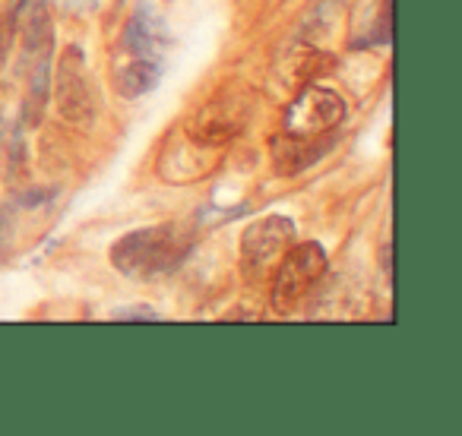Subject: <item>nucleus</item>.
I'll list each match as a JSON object with an SVG mask.
<instances>
[{
	"label": "nucleus",
	"mask_w": 462,
	"mask_h": 436,
	"mask_svg": "<svg viewBox=\"0 0 462 436\" xmlns=\"http://www.w3.org/2000/svg\"><path fill=\"white\" fill-rule=\"evenodd\" d=\"M193 232L184 222L136 228L111 247V266L127 278H159L184 263Z\"/></svg>",
	"instance_id": "f257e3e1"
},
{
	"label": "nucleus",
	"mask_w": 462,
	"mask_h": 436,
	"mask_svg": "<svg viewBox=\"0 0 462 436\" xmlns=\"http://www.w3.org/2000/svg\"><path fill=\"white\" fill-rule=\"evenodd\" d=\"M254 108H257L254 89H247L245 83H231V86H225V89H218L212 98H206V102L193 111L184 133L190 136L193 142H199V146L218 149V152H222L228 142H235L247 130V123H251V117H254Z\"/></svg>",
	"instance_id": "f03ea898"
},
{
	"label": "nucleus",
	"mask_w": 462,
	"mask_h": 436,
	"mask_svg": "<svg viewBox=\"0 0 462 436\" xmlns=\"http://www.w3.org/2000/svg\"><path fill=\"white\" fill-rule=\"evenodd\" d=\"M54 111L67 127H89L96 121V92H92L89 67L79 45H67L58 58V77L51 79Z\"/></svg>",
	"instance_id": "7ed1b4c3"
},
{
	"label": "nucleus",
	"mask_w": 462,
	"mask_h": 436,
	"mask_svg": "<svg viewBox=\"0 0 462 436\" xmlns=\"http://www.w3.org/2000/svg\"><path fill=\"white\" fill-rule=\"evenodd\" d=\"M295 244V222L285 215L257 218L241 238V269L247 282H266L276 272L279 259Z\"/></svg>",
	"instance_id": "20e7f679"
},
{
	"label": "nucleus",
	"mask_w": 462,
	"mask_h": 436,
	"mask_svg": "<svg viewBox=\"0 0 462 436\" xmlns=\"http://www.w3.org/2000/svg\"><path fill=\"white\" fill-rule=\"evenodd\" d=\"M327 272V250L317 241H301L291 244L285 250V257L279 259L276 272H273V304L276 310H289L314 288Z\"/></svg>",
	"instance_id": "39448f33"
},
{
	"label": "nucleus",
	"mask_w": 462,
	"mask_h": 436,
	"mask_svg": "<svg viewBox=\"0 0 462 436\" xmlns=\"http://www.w3.org/2000/svg\"><path fill=\"white\" fill-rule=\"evenodd\" d=\"M346 121V98L327 86H301L295 102L285 111L282 130L298 136H327Z\"/></svg>",
	"instance_id": "423d86ee"
},
{
	"label": "nucleus",
	"mask_w": 462,
	"mask_h": 436,
	"mask_svg": "<svg viewBox=\"0 0 462 436\" xmlns=\"http://www.w3.org/2000/svg\"><path fill=\"white\" fill-rule=\"evenodd\" d=\"M168 45H171V32H168V23L152 4H140L130 16L127 29H124L121 39V54H134V58L146 60H165Z\"/></svg>",
	"instance_id": "0eeeda50"
},
{
	"label": "nucleus",
	"mask_w": 462,
	"mask_h": 436,
	"mask_svg": "<svg viewBox=\"0 0 462 436\" xmlns=\"http://www.w3.org/2000/svg\"><path fill=\"white\" fill-rule=\"evenodd\" d=\"M329 149V133L327 136H298V133H279L270 142L273 168L279 174H298L304 168H310L317 159H323Z\"/></svg>",
	"instance_id": "6e6552de"
},
{
	"label": "nucleus",
	"mask_w": 462,
	"mask_h": 436,
	"mask_svg": "<svg viewBox=\"0 0 462 436\" xmlns=\"http://www.w3.org/2000/svg\"><path fill=\"white\" fill-rule=\"evenodd\" d=\"M162 79V64L159 60L134 58V54L117 51L115 60V89L124 98H143L159 86Z\"/></svg>",
	"instance_id": "1a4fd4ad"
},
{
	"label": "nucleus",
	"mask_w": 462,
	"mask_h": 436,
	"mask_svg": "<svg viewBox=\"0 0 462 436\" xmlns=\"http://www.w3.org/2000/svg\"><path fill=\"white\" fill-rule=\"evenodd\" d=\"M329 67H333V58L323 54L314 41H298V45L282 58V67H279V70H282V77L289 86H308V83H314L317 77H323Z\"/></svg>",
	"instance_id": "9d476101"
},
{
	"label": "nucleus",
	"mask_w": 462,
	"mask_h": 436,
	"mask_svg": "<svg viewBox=\"0 0 462 436\" xmlns=\"http://www.w3.org/2000/svg\"><path fill=\"white\" fill-rule=\"evenodd\" d=\"M0 136H4V121H0Z\"/></svg>",
	"instance_id": "9b49d317"
},
{
	"label": "nucleus",
	"mask_w": 462,
	"mask_h": 436,
	"mask_svg": "<svg viewBox=\"0 0 462 436\" xmlns=\"http://www.w3.org/2000/svg\"><path fill=\"white\" fill-rule=\"evenodd\" d=\"M67 4H77V0H67Z\"/></svg>",
	"instance_id": "f8f14e48"
}]
</instances>
